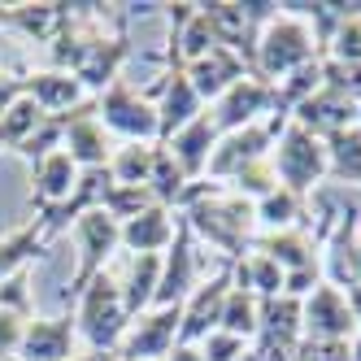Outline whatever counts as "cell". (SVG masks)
I'll return each instance as SVG.
<instances>
[{
  "instance_id": "1",
  "label": "cell",
  "mask_w": 361,
  "mask_h": 361,
  "mask_svg": "<svg viewBox=\"0 0 361 361\" xmlns=\"http://www.w3.org/2000/svg\"><path fill=\"white\" fill-rule=\"evenodd\" d=\"M178 214L188 218L192 235L204 240L209 248L222 252V262L235 266L240 257L252 248L257 240V214H252V200L226 192L218 183H209V178H200V183L188 188L183 204H178Z\"/></svg>"
},
{
  "instance_id": "2",
  "label": "cell",
  "mask_w": 361,
  "mask_h": 361,
  "mask_svg": "<svg viewBox=\"0 0 361 361\" xmlns=\"http://www.w3.org/2000/svg\"><path fill=\"white\" fill-rule=\"evenodd\" d=\"M326 57L322 48V35L318 27L305 18L300 5H279V13L262 27V35H257V66L252 74H262L266 83H283L292 79L296 70L314 66Z\"/></svg>"
},
{
  "instance_id": "3",
  "label": "cell",
  "mask_w": 361,
  "mask_h": 361,
  "mask_svg": "<svg viewBox=\"0 0 361 361\" xmlns=\"http://www.w3.org/2000/svg\"><path fill=\"white\" fill-rule=\"evenodd\" d=\"M74 326H79V340L87 344V353L96 357H105V353H118L122 344V335L126 326H131V314H126V305H122V283L105 270V274H96L83 296L74 300Z\"/></svg>"
},
{
  "instance_id": "4",
  "label": "cell",
  "mask_w": 361,
  "mask_h": 361,
  "mask_svg": "<svg viewBox=\"0 0 361 361\" xmlns=\"http://www.w3.org/2000/svg\"><path fill=\"white\" fill-rule=\"evenodd\" d=\"M74 248H79V262H74V274L61 292V314H70L74 300L83 296V288L109 270V257L122 248V226L105 214V209H87L79 222H74Z\"/></svg>"
},
{
  "instance_id": "5",
  "label": "cell",
  "mask_w": 361,
  "mask_h": 361,
  "mask_svg": "<svg viewBox=\"0 0 361 361\" xmlns=\"http://www.w3.org/2000/svg\"><path fill=\"white\" fill-rule=\"evenodd\" d=\"M270 166L279 174V188H288V192H296V196L309 200V192L322 188L326 174H331V166H326V140H318V135H309L305 126L288 122V126H283V135H279V144H274V152H270Z\"/></svg>"
},
{
  "instance_id": "6",
  "label": "cell",
  "mask_w": 361,
  "mask_h": 361,
  "mask_svg": "<svg viewBox=\"0 0 361 361\" xmlns=\"http://www.w3.org/2000/svg\"><path fill=\"white\" fill-rule=\"evenodd\" d=\"M96 118L109 135L122 144H161V118L148 96H140L131 83H114L96 96Z\"/></svg>"
},
{
  "instance_id": "7",
  "label": "cell",
  "mask_w": 361,
  "mask_h": 361,
  "mask_svg": "<svg viewBox=\"0 0 361 361\" xmlns=\"http://www.w3.org/2000/svg\"><path fill=\"white\" fill-rule=\"evenodd\" d=\"M292 118L283 109V96H279V83H266L262 74H244V79L231 87L226 96H218L209 105V118L218 126V135L226 131H244L252 122H266V118Z\"/></svg>"
},
{
  "instance_id": "8",
  "label": "cell",
  "mask_w": 361,
  "mask_h": 361,
  "mask_svg": "<svg viewBox=\"0 0 361 361\" xmlns=\"http://www.w3.org/2000/svg\"><path fill=\"white\" fill-rule=\"evenodd\" d=\"M178 322H183V305L174 309H148L126 326L118 357L122 361H166L178 344Z\"/></svg>"
},
{
  "instance_id": "9",
  "label": "cell",
  "mask_w": 361,
  "mask_h": 361,
  "mask_svg": "<svg viewBox=\"0 0 361 361\" xmlns=\"http://www.w3.org/2000/svg\"><path fill=\"white\" fill-rule=\"evenodd\" d=\"M61 148L70 152V161L79 166L83 174L109 166V157H114V135L100 126L96 100H87V105H79L74 114L61 118Z\"/></svg>"
},
{
  "instance_id": "10",
  "label": "cell",
  "mask_w": 361,
  "mask_h": 361,
  "mask_svg": "<svg viewBox=\"0 0 361 361\" xmlns=\"http://www.w3.org/2000/svg\"><path fill=\"white\" fill-rule=\"evenodd\" d=\"M192 292H196V235H192L188 218L178 214L174 244L161 252V283H157V300H152V309H174V305H183Z\"/></svg>"
},
{
  "instance_id": "11",
  "label": "cell",
  "mask_w": 361,
  "mask_h": 361,
  "mask_svg": "<svg viewBox=\"0 0 361 361\" xmlns=\"http://www.w3.org/2000/svg\"><path fill=\"white\" fill-rule=\"evenodd\" d=\"M300 326H305V340H353L357 335L353 305L340 288H331V283H318V288L300 300Z\"/></svg>"
},
{
  "instance_id": "12",
  "label": "cell",
  "mask_w": 361,
  "mask_h": 361,
  "mask_svg": "<svg viewBox=\"0 0 361 361\" xmlns=\"http://www.w3.org/2000/svg\"><path fill=\"white\" fill-rule=\"evenodd\" d=\"M235 288V279H231V266H222L214 279L196 283V292L183 300V322H178V344H200L209 331H218L222 322V305Z\"/></svg>"
},
{
  "instance_id": "13",
  "label": "cell",
  "mask_w": 361,
  "mask_h": 361,
  "mask_svg": "<svg viewBox=\"0 0 361 361\" xmlns=\"http://www.w3.org/2000/svg\"><path fill=\"white\" fill-rule=\"evenodd\" d=\"M22 96H31L48 118H66V114H74L79 105H87V100H92L87 87L74 79V74L53 70V66H44V70H22Z\"/></svg>"
},
{
  "instance_id": "14",
  "label": "cell",
  "mask_w": 361,
  "mask_h": 361,
  "mask_svg": "<svg viewBox=\"0 0 361 361\" xmlns=\"http://www.w3.org/2000/svg\"><path fill=\"white\" fill-rule=\"evenodd\" d=\"M292 122L305 126V131L318 135V140H331L335 131L357 126V100L344 96V92H335V87H318L314 96H305L292 109Z\"/></svg>"
},
{
  "instance_id": "15",
  "label": "cell",
  "mask_w": 361,
  "mask_h": 361,
  "mask_svg": "<svg viewBox=\"0 0 361 361\" xmlns=\"http://www.w3.org/2000/svg\"><path fill=\"white\" fill-rule=\"evenodd\" d=\"M74 340H79L74 314L31 318L27 322V335H22V348H18L13 361H70L74 357Z\"/></svg>"
},
{
  "instance_id": "16",
  "label": "cell",
  "mask_w": 361,
  "mask_h": 361,
  "mask_svg": "<svg viewBox=\"0 0 361 361\" xmlns=\"http://www.w3.org/2000/svg\"><path fill=\"white\" fill-rule=\"evenodd\" d=\"M79 178H83V170L70 161L66 148L39 157V161L31 166V204H35V214L66 204V200L74 196V188H79Z\"/></svg>"
},
{
  "instance_id": "17",
  "label": "cell",
  "mask_w": 361,
  "mask_h": 361,
  "mask_svg": "<svg viewBox=\"0 0 361 361\" xmlns=\"http://www.w3.org/2000/svg\"><path fill=\"white\" fill-rule=\"evenodd\" d=\"M53 240H57V231H53V222H48L44 214H35L31 222H22L18 231H9V235H0V283L22 274V270H31L48 252Z\"/></svg>"
},
{
  "instance_id": "18",
  "label": "cell",
  "mask_w": 361,
  "mask_h": 361,
  "mask_svg": "<svg viewBox=\"0 0 361 361\" xmlns=\"http://www.w3.org/2000/svg\"><path fill=\"white\" fill-rule=\"evenodd\" d=\"M157 92H161V100H157V118H161V144H166L174 131H183L188 122H196V118L204 114V100L196 96V87L188 83V74L178 70V66H166Z\"/></svg>"
},
{
  "instance_id": "19",
  "label": "cell",
  "mask_w": 361,
  "mask_h": 361,
  "mask_svg": "<svg viewBox=\"0 0 361 361\" xmlns=\"http://www.w3.org/2000/svg\"><path fill=\"white\" fill-rule=\"evenodd\" d=\"M0 27L48 48L70 27V5H0Z\"/></svg>"
},
{
  "instance_id": "20",
  "label": "cell",
  "mask_w": 361,
  "mask_h": 361,
  "mask_svg": "<svg viewBox=\"0 0 361 361\" xmlns=\"http://www.w3.org/2000/svg\"><path fill=\"white\" fill-rule=\"evenodd\" d=\"M183 74H188V83L196 87V96L214 105L218 96H226V92L235 87L244 74H252V70H248L235 53H231V48H209L204 57H196L192 66H183Z\"/></svg>"
},
{
  "instance_id": "21",
  "label": "cell",
  "mask_w": 361,
  "mask_h": 361,
  "mask_svg": "<svg viewBox=\"0 0 361 361\" xmlns=\"http://www.w3.org/2000/svg\"><path fill=\"white\" fill-rule=\"evenodd\" d=\"M166 148H170V157L178 161V170H183L192 183H200L204 170H209L214 148H218V126H214L209 109H204L196 122H188L183 131H174V135L166 140Z\"/></svg>"
},
{
  "instance_id": "22",
  "label": "cell",
  "mask_w": 361,
  "mask_h": 361,
  "mask_svg": "<svg viewBox=\"0 0 361 361\" xmlns=\"http://www.w3.org/2000/svg\"><path fill=\"white\" fill-rule=\"evenodd\" d=\"M174 226H178V214L166 209V204H148V209L131 222H122V248L135 252V257H161L170 244H174Z\"/></svg>"
},
{
  "instance_id": "23",
  "label": "cell",
  "mask_w": 361,
  "mask_h": 361,
  "mask_svg": "<svg viewBox=\"0 0 361 361\" xmlns=\"http://www.w3.org/2000/svg\"><path fill=\"white\" fill-rule=\"evenodd\" d=\"M231 279H235V288H244V292H252V296H262V300L283 296V270L270 262L266 252H257V248H248L240 262L231 266Z\"/></svg>"
},
{
  "instance_id": "24",
  "label": "cell",
  "mask_w": 361,
  "mask_h": 361,
  "mask_svg": "<svg viewBox=\"0 0 361 361\" xmlns=\"http://www.w3.org/2000/svg\"><path fill=\"white\" fill-rule=\"evenodd\" d=\"M157 283H161V257H152V252L135 257L131 274H126V283H122V305H126V314H131V322L152 309V300H157Z\"/></svg>"
},
{
  "instance_id": "25",
  "label": "cell",
  "mask_w": 361,
  "mask_h": 361,
  "mask_svg": "<svg viewBox=\"0 0 361 361\" xmlns=\"http://www.w3.org/2000/svg\"><path fill=\"white\" fill-rule=\"evenodd\" d=\"M44 122H48V114L35 105L31 96H22L9 114H0V157H18L22 144H27Z\"/></svg>"
},
{
  "instance_id": "26",
  "label": "cell",
  "mask_w": 361,
  "mask_h": 361,
  "mask_svg": "<svg viewBox=\"0 0 361 361\" xmlns=\"http://www.w3.org/2000/svg\"><path fill=\"white\" fill-rule=\"evenodd\" d=\"M252 214H257V231H292L305 226V196L288 192V188H274L270 196L252 200Z\"/></svg>"
},
{
  "instance_id": "27",
  "label": "cell",
  "mask_w": 361,
  "mask_h": 361,
  "mask_svg": "<svg viewBox=\"0 0 361 361\" xmlns=\"http://www.w3.org/2000/svg\"><path fill=\"white\" fill-rule=\"evenodd\" d=\"M262 309H266L262 296H252V292H244V288H231V296H226V305H222L218 331H231V335H240V340L248 344V340H257V331H262Z\"/></svg>"
},
{
  "instance_id": "28",
  "label": "cell",
  "mask_w": 361,
  "mask_h": 361,
  "mask_svg": "<svg viewBox=\"0 0 361 361\" xmlns=\"http://www.w3.org/2000/svg\"><path fill=\"white\" fill-rule=\"evenodd\" d=\"M326 166L335 183H357L361 188V126H348V131H335L326 140Z\"/></svg>"
},
{
  "instance_id": "29",
  "label": "cell",
  "mask_w": 361,
  "mask_h": 361,
  "mask_svg": "<svg viewBox=\"0 0 361 361\" xmlns=\"http://www.w3.org/2000/svg\"><path fill=\"white\" fill-rule=\"evenodd\" d=\"M152 148L157 144H114V157H109L105 174L114 178V183H126V188H148Z\"/></svg>"
},
{
  "instance_id": "30",
  "label": "cell",
  "mask_w": 361,
  "mask_h": 361,
  "mask_svg": "<svg viewBox=\"0 0 361 361\" xmlns=\"http://www.w3.org/2000/svg\"><path fill=\"white\" fill-rule=\"evenodd\" d=\"M326 57L344 66H361V5H340V22L326 39Z\"/></svg>"
},
{
  "instance_id": "31",
  "label": "cell",
  "mask_w": 361,
  "mask_h": 361,
  "mask_svg": "<svg viewBox=\"0 0 361 361\" xmlns=\"http://www.w3.org/2000/svg\"><path fill=\"white\" fill-rule=\"evenodd\" d=\"M27 322H31V314H18V309L0 305V361H13L18 357L22 335H27Z\"/></svg>"
},
{
  "instance_id": "32",
  "label": "cell",
  "mask_w": 361,
  "mask_h": 361,
  "mask_svg": "<svg viewBox=\"0 0 361 361\" xmlns=\"http://www.w3.org/2000/svg\"><path fill=\"white\" fill-rule=\"evenodd\" d=\"M200 357L204 361H240L244 357V340L231 335V331H209L200 340Z\"/></svg>"
},
{
  "instance_id": "33",
  "label": "cell",
  "mask_w": 361,
  "mask_h": 361,
  "mask_svg": "<svg viewBox=\"0 0 361 361\" xmlns=\"http://www.w3.org/2000/svg\"><path fill=\"white\" fill-rule=\"evenodd\" d=\"M0 305L35 318V305H31V270H22V274H13V279L0 283Z\"/></svg>"
},
{
  "instance_id": "34",
  "label": "cell",
  "mask_w": 361,
  "mask_h": 361,
  "mask_svg": "<svg viewBox=\"0 0 361 361\" xmlns=\"http://www.w3.org/2000/svg\"><path fill=\"white\" fill-rule=\"evenodd\" d=\"M296 361H353L348 340H300Z\"/></svg>"
},
{
  "instance_id": "35",
  "label": "cell",
  "mask_w": 361,
  "mask_h": 361,
  "mask_svg": "<svg viewBox=\"0 0 361 361\" xmlns=\"http://www.w3.org/2000/svg\"><path fill=\"white\" fill-rule=\"evenodd\" d=\"M18 100H22V70L0 66V114H9Z\"/></svg>"
},
{
  "instance_id": "36",
  "label": "cell",
  "mask_w": 361,
  "mask_h": 361,
  "mask_svg": "<svg viewBox=\"0 0 361 361\" xmlns=\"http://www.w3.org/2000/svg\"><path fill=\"white\" fill-rule=\"evenodd\" d=\"M166 361H204V357H200V344H174V353Z\"/></svg>"
},
{
  "instance_id": "37",
  "label": "cell",
  "mask_w": 361,
  "mask_h": 361,
  "mask_svg": "<svg viewBox=\"0 0 361 361\" xmlns=\"http://www.w3.org/2000/svg\"><path fill=\"white\" fill-rule=\"evenodd\" d=\"M348 296V305H353V318H357V326H361V288H353V292H344Z\"/></svg>"
},
{
  "instance_id": "38",
  "label": "cell",
  "mask_w": 361,
  "mask_h": 361,
  "mask_svg": "<svg viewBox=\"0 0 361 361\" xmlns=\"http://www.w3.org/2000/svg\"><path fill=\"white\" fill-rule=\"evenodd\" d=\"M348 357H353V361H361V326H357V335L348 340Z\"/></svg>"
},
{
  "instance_id": "39",
  "label": "cell",
  "mask_w": 361,
  "mask_h": 361,
  "mask_svg": "<svg viewBox=\"0 0 361 361\" xmlns=\"http://www.w3.org/2000/svg\"><path fill=\"white\" fill-rule=\"evenodd\" d=\"M357 288H361V235H357Z\"/></svg>"
},
{
  "instance_id": "40",
  "label": "cell",
  "mask_w": 361,
  "mask_h": 361,
  "mask_svg": "<svg viewBox=\"0 0 361 361\" xmlns=\"http://www.w3.org/2000/svg\"><path fill=\"white\" fill-rule=\"evenodd\" d=\"M70 361H100V357H96V353H74Z\"/></svg>"
},
{
  "instance_id": "41",
  "label": "cell",
  "mask_w": 361,
  "mask_h": 361,
  "mask_svg": "<svg viewBox=\"0 0 361 361\" xmlns=\"http://www.w3.org/2000/svg\"><path fill=\"white\" fill-rule=\"evenodd\" d=\"M100 361H122V357H118V353H105V357H100Z\"/></svg>"
},
{
  "instance_id": "42",
  "label": "cell",
  "mask_w": 361,
  "mask_h": 361,
  "mask_svg": "<svg viewBox=\"0 0 361 361\" xmlns=\"http://www.w3.org/2000/svg\"><path fill=\"white\" fill-rule=\"evenodd\" d=\"M357 126H361V100H357Z\"/></svg>"
}]
</instances>
